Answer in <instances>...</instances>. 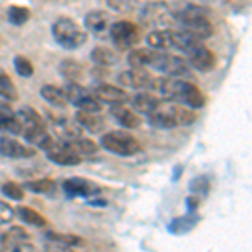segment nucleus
Instances as JSON below:
<instances>
[{
  "label": "nucleus",
  "mask_w": 252,
  "mask_h": 252,
  "mask_svg": "<svg viewBox=\"0 0 252 252\" xmlns=\"http://www.w3.org/2000/svg\"><path fill=\"white\" fill-rule=\"evenodd\" d=\"M152 93L160 96L163 101H173V103L184 104L192 109H200L205 106L204 93L193 83L182 78H172V76L155 78Z\"/></svg>",
  "instance_id": "obj_1"
},
{
  "label": "nucleus",
  "mask_w": 252,
  "mask_h": 252,
  "mask_svg": "<svg viewBox=\"0 0 252 252\" xmlns=\"http://www.w3.org/2000/svg\"><path fill=\"white\" fill-rule=\"evenodd\" d=\"M0 246L3 251H35L31 244L29 232L19 225L10 227L5 234H0Z\"/></svg>",
  "instance_id": "obj_13"
},
{
  "label": "nucleus",
  "mask_w": 252,
  "mask_h": 252,
  "mask_svg": "<svg viewBox=\"0 0 252 252\" xmlns=\"http://www.w3.org/2000/svg\"><path fill=\"white\" fill-rule=\"evenodd\" d=\"M14 67L20 78H32V74H34V66H32L31 59H27L26 56H15Z\"/></svg>",
  "instance_id": "obj_37"
},
{
  "label": "nucleus",
  "mask_w": 252,
  "mask_h": 252,
  "mask_svg": "<svg viewBox=\"0 0 252 252\" xmlns=\"http://www.w3.org/2000/svg\"><path fill=\"white\" fill-rule=\"evenodd\" d=\"M0 131L10 133V135H20V125L17 115L7 104H0Z\"/></svg>",
  "instance_id": "obj_26"
},
{
  "label": "nucleus",
  "mask_w": 252,
  "mask_h": 252,
  "mask_svg": "<svg viewBox=\"0 0 252 252\" xmlns=\"http://www.w3.org/2000/svg\"><path fill=\"white\" fill-rule=\"evenodd\" d=\"M47 241L54 242L59 249H67V247H72V246H79L83 244L79 235H74V234H61V232H47L46 234Z\"/></svg>",
  "instance_id": "obj_31"
},
{
  "label": "nucleus",
  "mask_w": 252,
  "mask_h": 252,
  "mask_svg": "<svg viewBox=\"0 0 252 252\" xmlns=\"http://www.w3.org/2000/svg\"><path fill=\"white\" fill-rule=\"evenodd\" d=\"M173 17H175V22L180 24V29L192 34L193 37H197L200 40L212 37L214 27L204 7L187 3L182 9L173 12Z\"/></svg>",
  "instance_id": "obj_3"
},
{
  "label": "nucleus",
  "mask_w": 252,
  "mask_h": 252,
  "mask_svg": "<svg viewBox=\"0 0 252 252\" xmlns=\"http://www.w3.org/2000/svg\"><path fill=\"white\" fill-rule=\"evenodd\" d=\"M200 219L202 217L197 212H189V214L182 215V217H175L173 220H170V223L166 225V229H168V232L173 235H185V234L192 232L195 227L198 225Z\"/></svg>",
  "instance_id": "obj_21"
},
{
  "label": "nucleus",
  "mask_w": 252,
  "mask_h": 252,
  "mask_svg": "<svg viewBox=\"0 0 252 252\" xmlns=\"http://www.w3.org/2000/svg\"><path fill=\"white\" fill-rule=\"evenodd\" d=\"M7 19L12 26H24L31 19V10L22 5H12L7 12Z\"/></svg>",
  "instance_id": "obj_34"
},
{
  "label": "nucleus",
  "mask_w": 252,
  "mask_h": 252,
  "mask_svg": "<svg viewBox=\"0 0 252 252\" xmlns=\"http://www.w3.org/2000/svg\"><path fill=\"white\" fill-rule=\"evenodd\" d=\"M140 20L143 22V26H152L155 29H168L175 22V17L166 2H148L140 10Z\"/></svg>",
  "instance_id": "obj_8"
},
{
  "label": "nucleus",
  "mask_w": 252,
  "mask_h": 252,
  "mask_svg": "<svg viewBox=\"0 0 252 252\" xmlns=\"http://www.w3.org/2000/svg\"><path fill=\"white\" fill-rule=\"evenodd\" d=\"M17 120L20 125V135L24 136V140L27 143H31L32 146L39 150H51L52 146H56V138L47 131V126L44 118L35 111L34 108L29 106H22L17 113Z\"/></svg>",
  "instance_id": "obj_2"
},
{
  "label": "nucleus",
  "mask_w": 252,
  "mask_h": 252,
  "mask_svg": "<svg viewBox=\"0 0 252 252\" xmlns=\"http://www.w3.org/2000/svg\"><path fill=\"white\" fill-rule=\"evenodd\" d=\"M146 42L153 49H173L175 47V31L172 29H155L146 35Z\"/></svg>",
  "instance_id": "obj_24"
},
{
  "label": "nucleus",
  "mask_w": 252,
  "mask_h": 252,
  "mask_svg": "<svg viewBox=\"0 0 252 252\" xmlns=\"http://www.w3.org/2000/svg\"><path fill=\"white\" fill-rule=\"evenodd\" d=\"M24 189L31 190L40 195H54L56 193V182L51 178H39V180H29L24 184Z\"/></svg>",
  "instance_id": "obj_30"
},
{
  "label": "nucleus",
  "mask_w": 252,
  "mask_h": 252,
  "mask_svg": "<svg viewBox=\"0 0 252 252\" xmlns=\"http://www.w3.org/2000/svg\"><path fill=\"white\" fill-rule=\"evenodd\" d=\"M200 202H202L200 195H195V193L190 195L187 198V209H189V212H197V209L200 207Z\"/></svg>",
  "instance_id": "obj_41"
},
{
  "label": "nucleus",
  "mask_w": 252,
  "mask_h": 252,
  "mask_svg": "<svg viewBox=\"0 0 252 252\" xmlns=\"http://www.w3.org/2000/svg\"><path fill=\"white\" fill-rule=\"evenodd\" d=\"M64 146H67L69 150H72L78 155H93V153L97 152V143L89 138L84 136H78L74 140H67V141H61Z\"/></svg>",
  "instance_id": "obj_28"
},
{
  "label": "nucleus",
  "mask_w": 252,
  "mask_h": 252,
  "mask_svg": "<svg viewBox=\"0 0 252 252\" xmlns=\"http://www.w3.org/2000/svg\"><path fill=\"white\" fill-rule=\"evenodd\" d=\"M146 66L155 69V71L161 72L165 76H172V78H184V76H189L190 72L189 63L184 58L153 47L148 51Z\"/></svg>",
  "instance_id": "obj_5"
},
{
  "label": "nucleus",
  "mask_w": 252,
  "mask_h": 252,
  "mask_svg": "<svg viewBox=\"0 0 252 252\" xmlns=\"http://www.w3.org/2000/svg\"><path fill=\"white\" fill-rule=\"evenodd\" d=\"M84 26H86V29L89 32H93V34H96V35H101L109 29L111 22H109V15L106 12L93 10V12H89L86 15V19H84Z\"/></svg>",
  "instance_id": "obj_23"
},
{
  "label": "nucleus",
  "mask_w": 252,
  "mask_h": 252,
  "mask_svg": "<svg viewBox=\"0 0 252 252\" xmlns=\"http://www.w3.org/2000/svg\"><path fill=\"white\" fill-rule=\"evenodd\" d=\"M109 35L118 49H131L140 42V29L129 20H118L109 26Z\"/></svg>",
  "instance_id": "obj_10"
},
{
  "label": "nucleus",
  "mask_w": 252,
  "mask_h": 252,
  "mask_svg": "<svg viewBox=\"0 0 252 252\" xmlns=\"http://www.w3.org/2000/svg\"><path fill=\"white\" fill-rule=\"evenodd\" d=\"M153 81L155 78L145 67H129L128 71H123L118 76V83L121 86L131 89H150L152 91Z\"/></svg>",
  "instance_id": "obj_14"
},
{
  "label": "nucleus",
  "mask_w": 252,
  "mask_h": 252,
  "mask_svg": "<svg viewBox=\"0 0 252 252\" xmlns=\"http://www.w3.org/2000/svg\"><path fill=\"white\" fill-rule=\"evenodd\" d=\"M93 96L99 101L101 104L106 103V104H125L128 103L129 99V94L121 88H116V86H111V84H96L94 88L91 89Z\"/></svg>",
  "instance_id": "obj_15"
},
{
  "label": "nucleus",
  "mask_w": 252,
  "mask_h": 252,
  "mask_svg": "<svg viewBox=\"0 0 252 252\" xmlns=\"http://www.w3.org/2000/svg\"><path fill=\"white\" fill-rule=\"evenodd\" d=\"M35 153L37 150L32 146H26L9 136H0V155L2 157L10 158V160H24V158L35 157Z\"/></svg>",
  "instance_id": "obj_16"
},
{
  "label": "nucleus",
  "mask_w": 252,
  "mask_h": 252,
  "mask_svg": "<svg viewBox=\"0 0 252 252\" xmlns=\"http://www.w3.org/2000/svg\"><path fill=\"white\" fill-rule=\"evenodd\" d=\"M17 215L19 219L27 225H34V227H44L47 223L46 219L40 215L37 210L31 209V207H17Z\"/></svg>",
  "instance_id": "obj_32"
},
{
  "label": "nucleus",
  "mask_w": 252,
  "mask_h": 252,
  "mask_svg": "<svg viewBox=\"0 0 252 252\" xmlns=\"http://www.w3.org/2000/svg\"><path fill=\"white\" fill-rule=\"evenodd\" d=\"M59 74L67 81H78L83 78V66L74 59H64L59 64Z\"/></svg>",
  "instance_id": "obj_29"
},
{
  "label": "nucleus",
  "mask_w": 252,
  "mask_h": 252,
  "mask_svg": "<svg viewBox=\"0 0 252 252\" xmlns=\"http://www.w3.org/2000/svg\"><path fill=\"white\" fill-rule=\"evenodd\" d=\"M185 61L189 63L190 67L197 69L200 72H209L215 67V56L209 47L204 46L202 40H193L189 47L184 51Z\"/></svg>",
  "instance_id": "obj_11"
},
{
  "label": "nucleus",
  "mask_w": 252,
  "mask_h": 252,
  "mask_svg": "<svg viewBox=\"0 0 252 252\" xmlns=\"http://www.w3.org/2000/svg\"><path fill=\"white\" fill-rule=\"evenodd\" d=\"M109 116L116 121L121 128L126 129H135L141 125V120L138 116L136 111H133L131 108H126L125 104H113L109 109Z\"/></svg>",
  "instance_id": "obj_19"
},
{
  "label": "nucleus",
  "mask_w": 252,
  "mask_h": 252,
  "mask_svg": "<svg viewBox=\"0 0 252 252\" xmlns=\"http://www.w3.org/2000/svg\"><path fill=\"white\" fill-rule=\"evenodd\" d=\"M63 190L69 198H93L101 193V187L83 177H71L63 182Z\"/></svg>",
  "instance_id": "obj_12"
},
{
  "label": "nucleus",
  "mask_w": 252,
  "mask_h": 252,
  "mask_svg": "<svg viewBox=\"0 0 252 252\" xmlns=\"http://www.w3.org/2000/svg\"><path fill=\"white\" fill-rule=\"evenodd\" d=\"M74 121L81 128L93 133V135H97V133H101L106 128L104 118L99 116V113H96V111H83V109H78L74 115Z\"/></svg>",
  "instance_id": "obj_20"
},
{
  "label": "nucleus",
  "mask_w": 252,
  "mask_h": 252,
  "mask_svg": "<svg viewBox=\"0 0 252 252\" xmlns=\"http://www.w3.org/2000/svg\"><path fill=\"white\" fill-rule=\"evenodd\" d=\"M52 35L61 47L69 49V51L78 49L88 42V32L76 20L69 17H61L52 24Z\"/></svg>",
  "instance_id": "obj_6"
},
{
  "label": "nucleus",
  "mask_w": 252,
  "mask_h": 252,
  "mask_svg": "<svg viewBox=\"0 0 252 252\" xmlns=\"http://www.w3.org/2000/svg\"><path fill=\"white\" fill-rule=\"evenodd\" d=\"M0 192L5 195V197H9L10 200H17V202L24 200V197H26L24 187H20L19 184H15V182H5V184H2Z\"/></svg>",
  "instance_id": "obj_36"
},
{
  "label": "nucleus",
  "mask_w": 252,
  "mask_h": 252,
  "mask_svg": "<svg viewBox=\"0 0 252 252\" xmlns=\"http://www.w3.org/2000/svg\"><path fill=\"white\" fill-rule=\"evenodd\" d=\"M189 189H190V192H192V193L200 195V197H205V195L210 192L209 177H205V175H198V177H195L193 180L190 182Z\"/></svg>",
  "instance_id": "obj_35"
},
{
  "label": "nucleus",
  "mask_w": 252,
  "mask_h": 252,
  "mask_svg": "<svg viewBox=\"0 0 252 252\" xmlns=\"http://www.w3.org/2000/svg\"><path fill=\"white\" fill-rule=\"evenodd\" d=\"M91 61L99 67H111V66H116V64L121 61V58L115 49L94 47L91 51Z\"/></svg>",
  "instance_id": "obj_25"
},
{
  "label": "nucleus",
  "mask_w": 252,
  "mask_h": 252,
  "mask_svg": "<svg viewBox=\"0 0 252 252\" xmlns=\"http://www.w3.org/2000/svg\"><path fill=\"white\" fill-rule=\"evenodd\" d=\"M52 126H54L56 135L59 136L61 141H67V140H74L78 136H83V128L76 123H71L66 118H58V120H52Z\"/></svg>",
  "instance_id": "obj_22"
},
{
  "label": "nucleus",
  "mask_w": 252,
  "mask_h": 252,
  "mask_svg": "<svg viewBox=\"0 0 252 252\" xmlns=\"http://www.w3.org/2000/svg\"><path fill=\"white\" fill-rule=\"evenodd\" d=\"M40 96H42L49 104H52V106H56V108H66L69 104L64 89L54 86V84H46V86L40 88Z\"/></svg>",
  "instance_id": "obj_27"
},
{
  "label": "nucleus",
  "mask_w": 252,
  "mask_h": 252,
  "mask_svg": "<svg viewBox=\"0 0 252 252\" xmlns=\"http://www.w3.org/2000/svg\"><path fill=\"white\" fill-rule=\"evenodd\" d=\"M150 49H133L128 54V63L131 67H145L146 59H148Z\"/></svg>",
  "instance_id": "obj_38"
},
{
  "label": "nucleus",
  "mask_w": 252,
  "mask_h": 252,
  "mask_svg": "<svg viewBox=\"0 0 252 252\" xmlns=\"http://www.w3.org/2000/svg\"><path fill=\"white\" fill-rule=\"evenodd\" d=\"M47 160L52 161L56 165L61 166H76L83 161V158L78 153H74L72 150H69L67 146H64L63 143H56V146H52L51 150H47Z\"/></svg>",
  "instance_id": "obj_17"
},
{
  "label": "nucleus",
  "mask_w": 252,
  "mask_h": 252,
  "mask_svg": "<svg viewBox=\"0 0 252 252\" xmlns=\"http://www.w3.org/2000/svg\"><path fill=\"white\" fill-rule=\"evenodd\" d=\"M63 89L66 93L67 103H71L72 106L83 109V111H101V103L93 96V93L89 89L83 88L81 84L74 83V81H67V84Z\"/></svg>",
  "instance_id": "obj_9"
},
{
  "label": "nucleus",
  "mask_w": 252,
  "mask_h": 252,
  "mask_svg": "<svg viewBox=\"0 0 252 252\" xmlns=\"http://www.w3.org/2000/svg\"><path fill=\"white\" fill-rule=\"evenodd\" d=\"M129 104H131V109L140 115H150L155 109L163 103L160 96H157L155 93H138L133 97H129Z\"/></svg>",
  "instance_id": "obj_18"
},
{
  "label": "nucleus",
  "mask_w": 252,
  "mask_h": 252,
  "mask_svg": "<svg viewBox=\"0 0 252 252\" xmlns=\"http://www.w3.org/2000/svg\"><path fill=\"white\" fill-rule=\"evenodd\" d=\"M101 148L118 157H131L141 152V145L133 135L128 131H109L104 133L99 140Z\"/></svg>",
  "instance_id": "obj_7"
},
{
  "label": "nucleus",
  "mask_w": 252,
  "mask_h": 252,
  "mask_svg": "<svg viewBox=\"0 0 252 252\" xmlns=\"http://www.w3.org/2000/svg\"><path fill=\"white\" fill-rule=\"evenodd\" d=\"M14 215H15V209H14V207L9 205L7 202L0 200V225L12 222Z\"/></svg>",
  "instance_id": "obj_40"
},
{
  "label": "nucleus",
  "mask_w": 252,
  "mask_h": 252,
  "mask_svg": "<svg viewBox=\"0 0 252 252\" xmlns=\"http://www.w3.org/2000/svg\"><path fill=\"white\" fill-rule=\"evenodd\" d=\"M0 96L7 101H17L19 94H17V89H15L14 83H12L10 76L7 74L5 71L0 69Z\"/></svg>",
  "instance_id": "obj_33"
},
{
  "label": "nucleus",
  "mask_w": 252,
  "mask_h": 252,
  "mask_svg": "<svg viewBox=\"0 0 252 252\" xmlns=\"http://www.w3.org/2000/svg\"><path fill=\"white\" fill-rule=\"evenodd\" d=\"M148 123L160 129H172L175 126H189L198 120L197 113L184 104H165L161 103L155 111L150 113Z\"/></svg>",
  "instance_id": "obj_4"
},
{
  "label": "nucleus",
  "mask_w": 252,
  "mask_h": 252,
  "mask_svg": "<svg viewBox=\"0 0 252 252\" xmlns=\"http://www.w3.org/2000/svg\"><path fill=\"white\" fill-rule=\"evenodd\" d=\"M106 3L115 12H129L138 5V0H106Z\"/></svg>",
  "instance_id": "obj_39"
}]
</instances>
